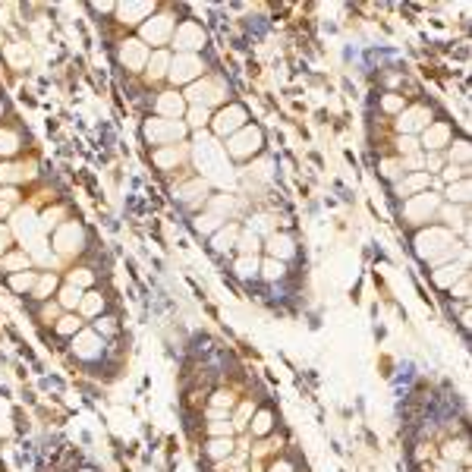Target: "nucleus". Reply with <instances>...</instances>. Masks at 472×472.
Masks as SVG:
<instances>
[{
    "label": "nucleus",
    "instance_id": "f257e3e1",
    "mask_svg": "<svg viewBox=\"0 0 472 472\" xmlns=\"http://www.w3.org/2000/svg\"><path fill=\"white\" fill-rule=\"evenodd\" d=\"M258 145H262V133H258V129H243V136H236L230 142V155H236V158L252 155Z\"/></svg>",
    "mask_w": 472,
    "mask_h": 472
},
{
    "label": "nucleus",
    "instance_id": "f03ea898",
    "mask_svg": "<svg viewBox=\"0 0 472 472\" xmlns=\"http://www.w3.org/2000/svg\"><path fill=\"white\" fill-rule=\"evenodd\" d=\"M189 98H192L195 104H214V101H220V88L217 85H211V82H198V85H192L189 88Z\"/></svg>",
    "mask_w": 472,
    "mask_h": 472
},
{
    "label": "nucleus",
    "instance_id": "7ed1b4c3",
    "mask_svg": "<svg viewBox=\"0 0 472 472\" xmlns=\"http://www.w3.org/2000/svg\"><path fill=\"white\" fill-rule=\"evenodd\" d=\"M198 69H202V63L195 60V57H176V63H173V82H183V79H192Z\"/></svg>",
    "mask_w": 472,
    "mask_h": 472
},
{
    "label": "nucleus",
    "instance_id": "20e7f679",
    "mask_svg": "<svg viewBox=\"0 0 472 472\" xmlns=\"http://www.w3.org/2000/svg\"><path fill=\"white\" fill-rule=\"evenodd\" d=\"M243 116H246V113H243L240 107H230V110H223V113L217 116V123H214V126H217V133H230V129L243 126Z\"/></svg>",
    "mask_w": 472,
    "mask_h": 472
},
{
    "label": "nucleus",
    "instance_id": "39448f33",
    "mask_svg": "<svg viewBox=\"0 0 472 472\" xmlns=\"http://www.w3.org/2000/svg\"><path fill=\"white\" fill-rule=\"evenodd\" d=\"M180 133H183V126H176V123H170V126H164V123H158V120L148 123V136H151V139H176Z\"/></svg>",
    "mask_w": 472,
    "mask_h": 472
},
{
    "label": "nucleus",
    "instance_id": "423d86ee",
    "mask_svg": "<svg viewBox=\"0 0 472 472\" xmlns=\"http://www.w3.org/2000/svg\"><path fill=\"white\" fill-rule=\"evenodd\" d=\"M170 26H173V22H170V16H158V22H155V26H151V22L145 26V38H148V41H161L164 35L170 32Z\"/></svg>",
    "mask_w": 472,
    "mask_h": 472
},
{
    "label": "nucleus",
    "instance_id": "0eeeda50",
    "mask_svg": "<svg viewBox=\"0 0 472 472\" xmlns=\"http://www.w3.org/2000/svg\"><path fill=\"white\" fill-rule=\"evenodd\" d=\"M126 44H129V47H123V60H129V66H139L142 57H145L142 44H139V41H126Z\"/></svg>",
    "mask_w": 472,
    "mask_h": 472
},
{
    "label": "nucleus",
    "instance_id": "6e6552de",
    "mask_svg": "<svg viewBox=\"0 0 472 472\" xmlns=\"http://www.w3.org/2000/svg\"><path fill=\"white\" fill-rule=\"evenodd\" d=\"M79 356H98V337L94 334H82L79 337Z\"/></svg>",
    "mask_w": 472,
    "mask_h": 472
},
{
    "label": "nucleus",
    "instance_id": "1a4fd4ad",
    "mask_svg": "<svg viewBox=\"0 0 472 472\" xmlns=\"http://www.w3.org/2000/svg\"><path fill=\"white\" fill-rule=\"evenodd\" d=\"M198 44H202V35H198L192 26H186L183 35H180V41H176V47H198Z\"/></svg>",
    "mask_w": 472,
    "mask_h": 472
},
{
    "label": "nucleus",
    "instance_id": "9d476101",
    "mask_svg": "<svg viewBox=\"0 0 472 472\" xmlns=\"http://www.w3.org/2000/svg\"><path fill=\"white\" fill-rule=\"evenodd\" d=\"M230 450H233V441H230V438H217V441L208 444V453H211V456H227Z\"/></svg>",
    "mask_w": 472,
    "mask_h": 472
},
{
    "label": "nucleus",
    "instance_id": "9b49d317",
    "mask_svg": "<svg viewBox=\"0 0 472 472\" xmlns=\"http://www.w3.org/2000/svg\"><path fill=\"white\" fill-rule=\"evenodd\" d=\"M271 252L274 255H293V243L287 236H271Z\"/></svg>",
    "mask_w": 472,
    "mask_h": 472
},
{
    "label": "nucleus",
    "instance_id": "f8f14e48",
    "mask_svg": "<svg viewBox=\"0 0 472 472\" xmlns=\"http://www.w3.org/2000/svg\"><path fill=\"white\" fill-rule=\"evenodd\" d=\"M158 107H161L164 113H180V110H183V101L176 98V94H167V98H161Z\"/></svg>",
    "mask_w": 472,
    "mask_h": 472
},
{
    "label": "nucleus",
    "instance_id": "ddd939ff",
    "mask_svg": "<svg viewBox=\"0 0 472 472\" xmlns=\"http://www.w3.org/2000/svg\"><path fill=\"white\" fill-rule=\"evenodd\" d=\"M425 116H428L425 110H409L406 116H400V126H406V129H416V126L425 120Z\"/></svg>",
    "mask_w": 472,
    "mask_h": 472
},
{
    "label": "nucleus",
    "instance_id": "4468645a",
    "mask_svg": "<svg viewBox=\"0 0 472 472\" xmlns=\"http://www.w3.org/2000/svg\"><path fill=\"white\" fill-rule=\"evenodd\" d=\"M236 271H240L243 277H255V271H258V262H255V258H249V255H246L243 262L236 265Z\"/></svg>",
    "mask_w": 472,
    "mask_h": 472
},
{
    "label": "nucleus",
    "instance_id": "2eb2a0df",
    "mask_svg": "<svg viewBox=\"0 0 472 472\" xmlns=\"http://www.w3.org/2000/svg\"><path fill=\"white\" fill-rule=\"evenodd\" d=\"M265 277H271V280L283 277V262H277V258H271V262L265 265Z\"/></svg>",
    "mask_w": 472,
    "mask_h": 472
},
{
    "label": "nucleus",
    "instance_id": "dca6fc26",
    "mask_svg": "<svg viewBox=\"0 0 472 472\" xmlns=\"http://www.w3.org/2000/svg\"><path fill=\"white\" fill-rule=\"evenodd\" d=\"M444 136H447V133H444V126H434L431 133H425V142H428L431 148H438L441 142H444Z\"/></svg>",
    "mask_w": 472,
    "mask_h": 472
},
{
    "label": "nucleus",
    "instance_id": "f3484780",
    "mask_svg": "<svg viewBox=\"0 0 472 472\" xmlns=\"http://www.w3.org/2000/svg\"><path fill=\"white\" fill-rule=\"evenodd\" d=\"M0 151H16V136L13 133H0Z\"/></svg>",
    "mask_w": 472,
    "mask_h": 472
},
{
    "label": "nucleus",
    "instance_id": "a211bd4d",
    "mask_svg": "<svg viewBox=\"0 0 472 472\" xmlns=\"http://www.w3.org/2000/svg\"><path fill=\"white\" fill-rule=\"evenodd\" d=\"M151 66H155V69H148V76H151V79H155V76H161V73H164V66H167V57H164V54H155V60H151Z\"/></svg>",
    "mask_w": 472,
    "mask_h": 472
},
{
    "label": "nucleus",
    "instance_id": "6ab92c4d",
    "mask_svg": "<svg viewBox=\"0 0 472 472\" xmlns=\"http://www.w3.org/2000/svg\"><path fill=\"white\" fill-rule=\"evenodd\" d=\"M57 330H60V334H73V330H79V321L76 318H63V321L57 324Z\"/></svg>",
    "mask_w": 472,
    "mask_h": 472
},
{
    "label": "nucleus",
    "instance_id": "aec40b11",
    "mask_svg": "<svg viewBox=\"0 0 472 472\" xmlns=\"http://www.w3.org/2000/svg\"><path fill=\"white\" fill-rule=\"evenodd\" d=\"M271 428V416L268 412H262V416H258V422H255V434H265Z\"/></svg>",
    "mask_w": 472,
    "mask_h": 472
},
{
    "label": "nucleus",
    "instance_id": "412c9836",
    "mask_svg": "<svg viewBox=\"0 0 472 472\" xmlns=\"http://www.w3.org/2000/svg\"><path fill=\"white\" fill-rule=\"evenodd\" d=\"M63 305H76L79 302V287L76 290H63V299H60Z\"/></svg>",
    "mask_w": 472,
    "mask_h": 472
},
{
    "label": "nucleus",
    "instance_id": "4be33fe9",
    "mask_svg": "<svg viewBox=\"0 0 472 472\" xmlns=\"http://www.w3.org/2000/svg\"><path fill=\"white\" fill-rule=\"evenodd\" d=\"M240 249H243V252H255V249H258V243H255V236H243V243H240Z\"/></svg>",
    "mask_w": 472,
    "mask_h": 472
},
{
    "label": "nucleus",
    "instance_id": "5701e85b",
    "mask_svg": "<svg viewBox=\"0 0 472 472\" xmlns=\"http://www.w3.org/2000/svg\"><path fill=\"white\" fill-rule=\"evenodd\" d=\"M205 120H208V110H205V107H195V110H192V123L198 126V123H205Z\"/></svg>",
    "mask_w": 472,
    "mask_h": 472
},
{
    "label": "nucleus",
    "instance_id": "b1692460",
    "mask_svg": "<svg viewBox=\"0 0 472 472\" xmlns=\"http://www.w3.org/2000/svg\"><path fill=\"white\" fill-rule=\"evenodd\" d=\"M13 287H16V290H26V287H32V274H26V277H16V280H13Z\"/></svg>",
    "mask_w": 472,
    "mask_h": 472
},
{
    "label": "nucleus",
    "instance_id": "393cba45",
    "mask_svg": "<svg viewBox=\"0 0 472 472\" xmlns=\"http://www.w3.org/2000/svg\"><path fill=\"white\" fill-rule=\"evenodd\" d=\"M101 309V296H91V299H85V312H98Z\"/></svg>",
    "mask_w": 472,
    "mask_h": 472
},
{
    "label": "nucleus",
    "instance_id": "a878e982",
    "mask_svg": "<svg viewBox=\"0 0 472 472\" xmlns=\"http://www.w3.org/2000/svg\"><path fill=\"white\" fill-rule=\"evenodd\" d=\"M54 283H57V280H54V274H47V277L41 280V287H38V293H47V290H54Z\"/></svg>",
    "mask_w": 472,
    "mask_h": 472
},
{
    "label": "nucleus",
    "instance_id": "bb28decb",
    "mask_svg": "<svg viewBox=\"0 0 472 472\" xmlns=\"http://www.w3.org/2000/svg\"><path fill=\"white\" fill-rule=\"evenodd\" d=\"M384 107H387V110H397V107H403V98H384Z\"/></svg>",
    "mask_w": 472,
    "mask_h": 472
},
{
    "label": "nucleus",
    "instance_id": "cd10ccee",
    "mask_svg": "<svg viewBox=\"0 0 472 472\" xmlns=\"http://www.w3.org/2000/svg\"><path fill=\"white\" fill-rule=\"evenodd\" d=\"M274 472H290V466H287V463H280V466H274Z\"/></svg>",
    "mask_w": 472,
    "mask_h": 472
},
{
    "label": "nucleus",
    "instance_id": "c85d7f7f",
    "mask_svg": "<svg viewBox=\"0 0 472 472\" xmlns=\"http://www.w3.org/2000/svg\"><path fill=\"white\" fill-rule=\"evenodd\" d=\"M4 246H7V233H0V252H4Z\"/></svg>",
    "mask_w": 472,
    "mask_h": 472
},
{
    "label": "nucleus",
    "instance_id": "c756f323",
    "mask_svg": "<svg viewBox=\"0 0 472 472\" xmlns=\"http://www.w3.org/2000/svg\"><path fill=\"white\" fill-rule=\"evenodd\" d=\"M0 110H4V107H0Z\"/></svg>",
    "mask_w": 472,
    "mask_h": 472
}]
</instances>
